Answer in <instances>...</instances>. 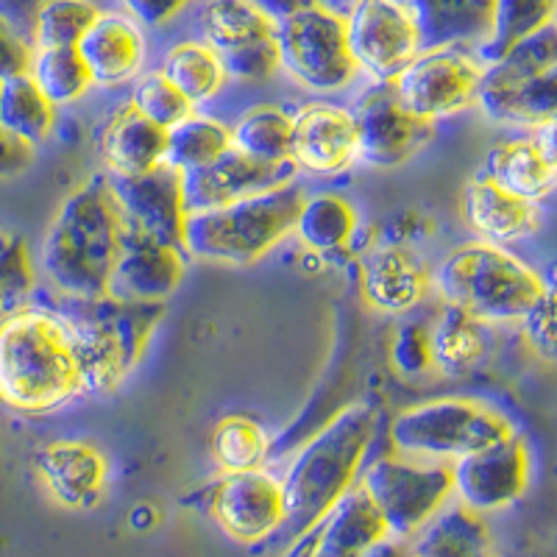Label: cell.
I'll list each match as a JSON object with an SVG mask.
<instances>
[{"mask_svg":"<svg viewBox=\"0 0 557 557\" xmlns=\"http://www.w3.org/2000/svg\"><path fill=\"white\" fill-rule=\"evenodd\" d=\"M123 246V218L109 176L78 184L59 203L42 237L39 268L48 285L64 298L109 296L112 273Z\"/></svg>","mask_w":557,"mask_h":557,"instance_id":"obj_1","label":"cell"},{"mask_svg":"<svg viewBox=\"0 0 557 557\" xmlns=\"http://www.w3.org/2000/svg\"><path fill=\"white\" fill-rule=\"evenodd\" d=\"M374 430V410L355 401L343 407L330 424H323V430L298 449L282 480L287 519L278 535L296 544L332 513V507L357 485L362 457L371 446Z\"/></svg>","mask_w":557,"mask_h":557,"instance_id":"obj_2","label":"cell"},{"mask_svg":"<svg viewBox=\"0 0 557 557\" xmlns=\"http://www.w3.org/2000/svg\"><path fill=\"white\" fill-rule=\"evenodd\" d=\"M82 368L59 312L23 307L0 326V396L12 410L48 412L76 399Z\"/></svg>","mask_w":557,"mask_h":557,"instance_id":"obj_3","label":"cell"},{"mask_svg":"<svg viewBox=\"0 0 557 557\" xmlns=\"http://www.w3.org/2000/svg\"><path fill=\"white\" fill-rule=\"evenodd\" d=\"M57 312L73 335L82 391L109 396L139 366L165 307L101 296L89 301L64 298Z\"/></svg>","mask_w":557,"mask_h":557,"instance_id":"obj_4","label":"cell"},{"mask_svg":"<svg viewBox=\"0 0 557 557\" xmlns=\"http://www.w3.org/2000/svg\"><path fill=\"white\" fill-rule=\"evenodd\" d=\"M432 287L444 305L460 307L485 323L524 321L546 290L541 273L494 243H462L437 265Z\"/></svg>","mask_w":557,"mask_h":557,"instance_id":"obj_5","label":"cell"},{"mask_svg":"<svg viewBox=\"0 0 557 557\" xmlns=\"http://www.w3.org/2000/svg\"><path fill=\"white\" fill-rule=\"evenodd\" d=\"M305 198L301 184L290 182L228 207L193 212L184 226V253L215 265H253L296 232Z\"/></svg>","mask_w":557,"mask_h":557,"instance_id":"obj_6","label":"cell"},{"mask_svg":"<svg viewBox=\"0 0 557 557\" xmlns=\"http://www.w3.org/2000/svg\"><path fill=\"white\" fill-rule=\"evenodd\" d=\"M516 435L513 421L480 399H430L401 410L391 421L396 455L421 462H455Z\"/></svg>","mask_w":557,"mask_h":557,"instance_id":"obj_7","label":"cell"},{"mask_svg":"<svg viewBox=\"0 0 557 557\" xmlns=\"http://www.w3.org/2000/svg\"><path fill=\"white\" fill-rule=\"evenodd\" d=\"M276 39L282 70L310 92H343L360 76L348 48L346 17L321 3L287 9L278 17Z\"/></svg>","mask_w":557,"mask_h":557,"instance_id":"obj_8","label":"cell"},{"mask_svg":"<svg viewBox=\"0 0 557 557\" xmlns=\"http://www.w3.org/2000/svg\"><path fill=\"white\" fill-rule=\"evenodd\" d=\"M360 485L385 519L393 539L412 541L455 496V474L446 462H421L385 455L362 469Z\"/></svg>","mask_w":557,"mask_h":557,"instance_id":"obj_9","label":"cell"},{"mask_svg":"<svg viewBox=\"0 0 557 557\" xmlns=\"http://www.w3.org/2000/svg\"><path fill=\"white\" fill-rule=\"evenodd\" d=\"M346 32L357 67L376 84H396L424 53L416 7L401 0H362L346 14Z\"/></svg>","mask_w":557,"mask_h":557,"instance_id":"obj_10","label":"cell"},{"mask_svg":"<svg viewBox=\"0 0 557 557\" xmlns=\"http://www.w3.org/2000/svg\"><path fill=\"white\" fill-rule=\"evenodd\" d=\"M487 67L469 48L426 51L393 84L399 101L412 114L435 123L437 117L476 107Z\"/></svg>","mask_w":557,"mask_h":557,"instance_id":"obj_11","label":"cell"},{"mask_svg":"<svg viewBox=\"0 0 557 557\" xmlns=\"http://www.w3.org/2000/svg\"><path fill=\"white\" fill-rule=\"evenodd\" d=\"M209 516L228 539L240 544H260L278 535L287 519L282 480L268 471L223 474L209 491Z\"/></svg>","mask_w":557,"mask_h":557,"instance_id":"obj_12","label":"cell"},{"mask_svg":"<svg viewBox=\"0 0 557 557\" xmlns=\"http://www.w3.org/2000/svg\"><path fill=\"white\" fill-rule=\"evenodd\" d=\"M109 184L123 226L184 251V226L190 212L184 201L182 173L171 165H159L143 176H109Z\"/></svg>","mask_w":557,"mask_h":557,"instance_id":"obj_13","label":"cell"},{"mask_svg":"<svg viewBox=\"0 0 557 557\" xmlns=\"http://www.w3.org/2000/svg\"><path fill=\"white\" fill-rule=\"evenodd\" d=\"M455 474V499L476 516L496 513L516 505L530 487L532 457L521 435L507 437L502 444L466 457L451 466Z\"/></svg>","mask_w":557,"mask_h":557,"instance_id":"obj_14","label":"cell"},{"mask_svg":"<svg viewBox=\"0 0 557 557\" xmlns=\"http://www.w3.org/2000/svg\"><path fill=\"white\" fill-rule=\"evenodd\" d=\"M360 128V157L374 168L405 165L435 137V123L412 114L393 84H380L355 112Z\"/></svg>","mask_w":557,"mask_h":557,"instance_id":"obj_15","label":"cell"},{"mask_svg":"<svg viewBox=\"0 0 557 557\" xmlns=\"http://www.w3.org/2000/svg\"><path fill=\"white\" fill-rule=\"evenodd\" d=\"M360 157L355 112L332 103H310L293 114L290 162L310 176H335Z\"/></svg>","mask_w":557,"mask_h":557,"instance_id":"obj_16","label":"cell"},{"mask_svg":"<svg viewBox=\"0 0 557 557\" xmlns=\"http://www.w3.org/2000/svg\"><path fill=\"white\" fill-rule=\"evenodd\" d=\"M385 539H391V530L357 482L321 524L290 544L285 557H368Z\"/></svg>","mask_w":557,"mask_h":557,"instance_id":"obj_17","label":"cell"},{"mask_svg":"<svg viewBox=\"0 0 557 557\" xmlns=\"http://www.w3.org/2000/svg\"><path fill=\"white\" fill-rule=\"evenodd\" d=\"M296 178V165H265L243 157L235 148L223 153L218 162L201 168L196 173L184 176V201L187 212H209L228 203L246 201V198L271 193L282 184H290Z\"/></svg>","mask_w":557,"mask_h":557,"instance_id":"obj_18","label":"cell"},{"mask_svg":"<svg viewBox=\"0 0 557 557\" xmlns=\"http://www.w3.org/2000/svg\"><path fill=\"white\" fill-rule=\"evenodd\" d=\"M184 276V251L123 226V246L109 296L134 305H162Z\"/></svg>","mask_w":557,"mask_h":557,"instance_id":"obj_19","label":"cell"},{"mask_svg":"<svg viewBox=\"0 0 557 557\" xmlns=\"http://www.w3.org/2000/svg\"><path fill=\"white\" fill-rule=\"evenodd\" d=\"M435 273L410 246L385 243L368 248L360 260V290L380 312H407L426 298Z\"/></svg>","mask_w":557,"mask_h":557,"instance_id":"obj_20","label":"cell"},{"mask_svg":"<svg viewBox=\"0 0 557 557\" xmlns=\"http://www.w3.org/2000/svg\"><path fill=\"white\" fill-rule=\"evenodd\" d=\"M37 474L57 505L89 510L101 502L109 466L89 441H53L37 455Z\"/></svg>","mask_w":557,"mask_h":557,"instance_id":"obj_21","label":"cell"},{"mask_svg":"<svg viewBox=\"0 0 557 557\" xmlns=\"http://www.w3.org/2000/svg\"><path fill=\"white\" fill-rule=\"evenodd\" d=\"M78 53L92 76V87L112 89L137 82L143 59H146V42H143L137 20L128 14L101 12L96 26L89 28L87 37L78 45Z\"/></svg>","mask_w":557,"mask_h":557,"instance_id":"obj_22","label":"cell"},{"mask_svg":"<svg viewBox=\"0 0 557 557\" xmlns=\"http://www.w3.org/2000/svg\"><path fill=\"white\" fill-rule=\"evenodd\" d=\"M98 143L109 176H143L165 165L168 132L143 117L132 103L109 114Z\"/></svg>","mask_w":557,"mask_h":557,"instance_id":"obj_23","label":"cell"},{"mask_svg":"<svg viewBox=\"0 0 557 557\" xmlns=\"http://www.w3.org/2000/svg\"><path fill=\"white\" fill-rule=\"evenodd\" d=\"M462 218L482 240L494 246L524 240L541 226L535 203L510 196L482 173L462 193Z\"/></svg>","mask_w":557,"mask_h":557,"instance_id":"obj_24","label":"cell"},{"mask_svg":"<svg viewBox=\"0 0 557 557\" xmlns=\"http://www.w3.org/2000/svg\"><path fill=\"white\" fill-rule=\"evenodd\" d=\"M416 7L421 48H469L480 51L494 23V3L487 0H424Z\"/></svg>","mask_w":557,"mask_h":557,"instance_id":"obj_25","label":"cell"},{"mask_svg":"<svg viewBox=\"0 0 557 557\" xmlns=\"http://www.w3.org/2000/svg\"><path fill=\"white\" fill-rule=\"evenodd\" d=\"M482 176L521 201L539 203L557 190V173L539 148L535 137H521L487 153Z\"/></svg>","mask_w":557,"mask_h":557,"instance_id":"obj_26","label":"cell"},{"mask_svg":"<svg viewBox=\"0 0 557 557\" xmlns=\"http://www.w3.org/2000/svg\"><path fill=\"white\" fill-rule=\"evenodd\" d=\"M432 357L446 374H466L491 357L494 351V330L491 323L460 307L444 305L430 326Z\"/></svg>","mask_w":557,"mask_h":557,"instance_id":"obj_27","label":"cell"},{"mask_svg":"<svg viewBox=\"0 0 557 557\" xmlns=\"http://www.w3.org/2000/svg\"><path fill=\"white\" fill-rule=\"evenodd\" d=\"M198 32L218 53L237 51L243 45L278 37V17L246 0H212L201 7Z\"/></svg>","mask_w":557,"mask_h":557,"instance_id":"obj_28","label":"cell"},{"mask_svg":"<svg viewBox=\"0 0 557 557\" xmlns=\"http://www.w3.org/2000/svg\"><path fill=\"white\" fill-rule=\"evenodd\" d=\"M476 107L487 121L539 132L557 121V67L516 89H480Z\"/></svg>","mask_w":557,"mask_h":557,"instance_id":"obj_29","label":"cell"},{"mask_svg":"<svg viewBox=\"0 0 557 557\" xmlns=\"http://www.w3.org/2000/svg\"><path fill=\"white\" fill-rule=\"evenodd\" d=\"M418 557H496L491 530L460 502L449 505L412 539Z\"/></svg>","mask_w":557,"mask_h":557,"instance_id":"obj_30","label":"cell"},{"mask_svg":"<svg viewBox=\"0 0 557 557\" xmlns=\"http://www.w3.org/2000/svg\"><path fill=\"white\" fill-rule=\"evenodd\" d=\"M159 70L193 107H201L209 98H215L228 78L221 53L201 39L173 45Z\"/></svg>","mask_w":557,"mask_h":557,"instance_id":"obj_31","label":"cell"},{"mask_svg":"<svg viewBox=\"0 0 557 557\" xmlns=\"http://www.w3.org/2000/svg\"><path fill=\"white\" fill-rule=\"evenodd\" d=\"M552 20H557V3H546V0H499V3H494L491 34L476 51V57L485 67H494L507 53L516 51L524 39L549 26Z\"/></svg>","mask_w":557,"mask_h":557,"instance_id":"obj_32","label":"cell"},{"mask_svg":"<svg viewBox=\"0 0 557 557\" xmlns=\"http://www.w3.org/2000/svg\"><path fill=\"white\" fill-rule=\"evenodd\" d=\"M293 146V114L282 107H253L232 126V148L253 162L287 165Z\"/></svg>","mask_w":557,"mask_h":557,"instance_id":"obj_33","label":"cell"},{"mask_svg":"<svg viewBox=\"0 0 557 557\" xmlns=\"http://www.w3.org/2000/svg\"><path fill=\"white\" fill-rule=\"evenodd\" d=\"M293 235L305 243L307 251L332 253L346 248L357 235V212L346 198L335 193L307 196L296 218Z\"/></svg>","mask_w":557,"mask_h":557,"instance_id":"obj_34","label":"cell"},{"mask_svg":"<svg viewBox=\"0 0 557 557\" xmlns=\"http://www.w3.org/2000/svg\"><path fill=\"white\" fill-rule=\"evenodd\" d=\"M28 73L3 76L0 82V128L28 143H42L51 134L57 112Z\"/></svg>","mask_w":557,"mask_h":557,"instance_id":"obj_35","label":"cell"},{"mask_svg":"<svg viewBox=\"0 0 557 557\" xmlns=\"http://www.w3.org/2000/svg\"><path fill=\"white\" fill-rule=\"evenodd\" d=\"M228 151H232V128L196 112L168 132L165 165L187 176L218 162Z\"/></svg>","mask_w":557,"mask_h":557,"instance_id":"obj_36","label":"cell"},{"mask_svg":"<svg viewBox=\"0 0 557 557\" xmlns=\"http://www.w3.org/2000/svg\"><path fill=\"white\" fill-rule=\"evenodd\" d=\"M209 451L223 474H246V471H260L268 460L271 441L268 432L257 421L246 416L221 418L209 437Z\"/></svg>","mask_w":557,"mask_h":557,"instance_id":"obj_37","label":"cell"},{"mask_svg":"<svg viewBox=\"0 0 557 557\" xmlns=\"http://www.w3.org/2000/svg\"><path fill=\"white\" fill-rule=\"evenodd\" d=\"M557 67V20L549 26L532 34L530 39L507 53L499 64L487 67L482 89H516L532 78L544 76L549 70Z\"/></svg>","mask_w":557,"mask_h":557,"instance_id":"obj_38","label":"cell"},{"mask_svg":"<svg viewBox=\"0 0 557 557\" xmlns=\"http://www.w3.org/2000/svg\"><path fill=\"white\" fill-rule=\"evenodd\" d=\"M28 76L34 78L42 96L53 107L73 103L92 87L87 64H84L78 48H53V51H37L34 48V62Z\"/></svg>","mask_w":557,"mask_h":557,"instance_id":"obj_39","label":"cell"},{"mask_svg":"<svg viewBox=\"0 0 557 557\" xmlns=\"http://www.w3.org/2000/svg\"><path fill=\"white\" fill-rule=\"evenodd\" d=\"M101 17L92 3L82 0H53L45 3L34 17V48L53 51V48H78L87 32Z\"/></svg>","mask_w":557,"mask_h":557,"instance_id":"obj_40","label":"cell"},{"mask_svg":"<svg viewBox=\"0 0 557 557\" xmlns=\"http://www.w3.org/2000/svg\"><path fill=\"white\" fill-rule=\"evenodd\" d=\"M132 103L143 117H148L151 123H157L159 128H176L178 123H184L187 117L196 114V107H193L187 98L162 76V70H151V73H143V76L134 82L132 87Z\"/></svg>","mask_w":557,"mask_h":557,"instance_id":"obj_41","label":"cell"},{"mask_svg":"<svg viewBox=\"0 0 557 557\" xmlns=\"http://www.w3.org/2000/svg\"><path fill=\"white\" fill-rule=\"evenodd\" d=\"M0 285H3V310H7V315L23 310V301L34 290V268L32 260H28L26 240H20L14 235H3Z\"/></svg>","mask_w":557,"mask_h":557,"instance_id":"obj_42","label":"cell"},{"mask_svg":"<svg viewBox=\"0 0 557 557\" xmlns=\"http://www.w3.org/2000/svg\"><path fill=\"white\" fill-rule=\"evenodd\" d=\"M391 362L401 376H421L435 366L432 357V335L424 323H401L391 343Z\"/></svg>","mask_w":557,"mask_h":557,"instance_id":"obj_43","label":"cell"},{"mask_svg":"<svg viewBox=\"0 0 557 557\" xmlns=\"http://www.w3.org/2000/svg\"><path fill=\"white\" fill-rule=\"evenodd\" d=\"M223 67L228 78L237 82H265L276 70H282V51L278 39H262V42L243 45L237 51L221 53Z\"/></svg>","mask_w":557,"mask_h":557,"instance_id":"obj_44","label":"cell"},{"mask_svg":"<svg viewBox=\"0 0 557 557\" xmlns=\"http://www.w3.org/2000/svg\"><path fill=\"white\" fill-rule=\"evenodd\" d=\"M524 337L535 355L544 360H557V287L546 285L544 296L535 301L527 318L521 321Z\"/></svg>","mask_w":557,"mask_h":557,"instance_id":"obj_45","label":"cell"},{"mask_svg":"<svg viewBox=\"0 0 557 557\" xmlns=\"http://www.w3.org/2000/svg\"><path fill=\"white\" fill-rule=\"evenodd\" d=\"M32 162H34V143L3 132V173H7V176H14V173L26 171Z\"/></svg>","mask_w":557,"mask_h":557,"instance_id":"obj_46","label":"cell"},{"mask_svg":"<svg viewBox=\"0 0 557 557\" xmlns=\"http://www.w3.org/2000/svg\"><path fill=\"white\" fill-rule=\"evenodd\" d=\"M128 14L137 23H148V26H162L171 17L182 12V3H157V0H132L128 3Z\"/></svg>","mask_w":557,"mask_h":557,"instance_id":"obj_47","label":"cell"},{"mask_svg":"<svg viewBox=\"0 0 557 557\" xmlns=\"http://www.w3.org/2000/svg\"><path fill=\"white\" fill-rule=\"evenodd\" d=\"M368 557H418L416 555V546H412V541L407 539H385L380 546H374V549L368 552Z\"/></svg>","mask_w":557,"mask_h":557,"instance_id":"obj_48","label":"cell"},{"mask_svg":"<svg viewBox=\"0 0 557 557\" xmlns=\"http://www.w3.org/2000/svg\"><path fill=\"white\" fill-rule=\"evenodd\" d=\"M532 137H535L539 148L544 151V157L549 159V165L555 168V173H557V121L549 123V126L539 128V132L532 134Z\"/></svg>","mask_w":557,"mask_h":557,"instance_id":"obj_49","label":"cell"},{"mask_svg":"<svg viewBox=\"0 0 557 557\" xmlns=\"http://www.w3.org/2000/svg\"><path fill=\"white\" fill-rule=\"evenodd\" d=\"M153 510L148 505H139L137 510H132V516H128V524L134 527V530H148V527L153 524Z\"/></svg>","mask_w":557,"mask_h":557,"instance_id":"obj_50","label":"cell"}]
</instances>
